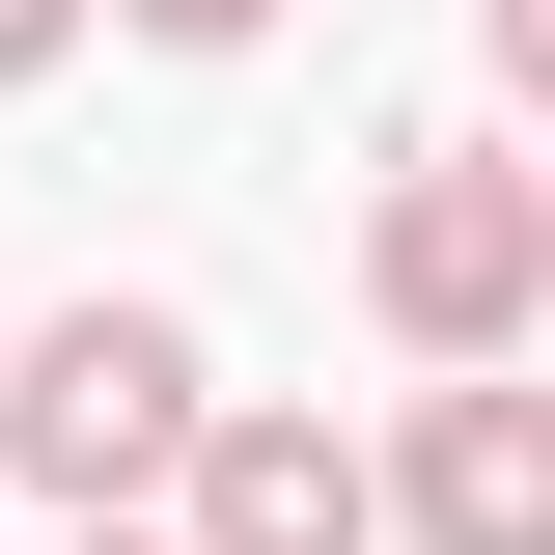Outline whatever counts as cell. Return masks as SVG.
Listing matches in <instances>:
<instances>
[{"instance_id": "1", "label": "cell", "mask_w": 555, "mask_h": 555, "mask_svg": "<svg viewBox=\"0 0 555 555\" xmlns=\"http://www.w3.org/2000/svg\"><path fill=\"white\" fill-rule=\"evenodd\" d=\"M195 416H222V361H195V306H139V278H83L56 334H0V473L56 500V528H139Z\"/></svg>"}, {"instance_id": "2", "label": "cell", "mask_w": 555, "mask_h": 555, "mask_svg": "<svg viewBox=\"0 0 555 555\" xmlns=\"http://www.w3.org/2000/svg\"><path fill=\"white\" fill-rule=\"evenodd\" d=\"M361 306H389L416 361H528V306H555V167L416 139L389 195H361Z\"/></svg>"}, {"instance_id": "3", "label": "cell", "mask_w": 555, "mask_h": 555, "mask_svg": "<svg viewBox=\"0 0 555 555\" xmlns=\"http://www.w3.org/2000/svg\"><path fill=\"white\" fill-rule=\"evenodd\" d=\"M361 500H389L416 555H555V389H500V361H444V389H416V444H389Z\"/></svg>"}, {"instance_id": "4", "label": "cell", "mask_w": 555, "mask_h": 555, "mask_svg": "<svg viewBox=\"0 0 555 555\" xmlns=\"http://www.w3.org/2000/svg\"><path fill=\"white\" fill-rule=\"evenodd\" d=\"M167 500H195V528H167V555H361V528H389V500H361V444H334V416H250V389H222L195 444H167Z\"/></svg>"}, {"instance_id": "5", "label": "cell", "mask_w": 555, "mask_h": 555, "mask_svg": "<svg viewBox=\"0 0 555 555\" xmlns=\"http://www.w3.org/2000/svg\"><path fill=\"white\" fill-rule=\"evenodd\" d=\"M112 28H167V56H250V28H278V0H112Z\"/></svg>"}, {"instance_id": "6", "label": "cell", "mask_w": 555, "mask_h": 555, "mask_svg": "<svg viewBox=\"0 0 555 555\" xmlns=\"http://www.w3.org/2000/svg\"><path fill=\"white\" fill-rule=\"evenodd\" d=\"M56 56H83V0H0V83H56Z\"/></svg>"}, {"instance_id": "7", "label": "cell", "mask_w": 555, "mask_h": 555, "mask_svg": "<svg viewBox=\"0 0 555 555\" xmlns=\"http://www.w3.org/2000/svg\"><path fill=\"white\" fill-rule=\"evenodd\" d=\"M56 555H167V528H56Z\"/></svg>"}]
</instances>
